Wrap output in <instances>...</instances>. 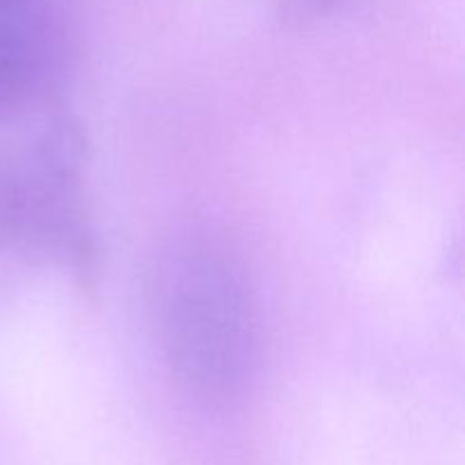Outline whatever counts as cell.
Returning a JSON list of instances; mask_svg holds the SVG:
<instances>
[{
  "label": "cell",
  "instance_id": "2",
  "mask_svg": "<svg viewBox=\"0 0 465 465\" xmlns=\"http://www.w3.org/2000/svg\"><path fill=\"white\" fill-rule=\"evenodd\" d=\"M84 150L77 123L54 118L25 150L0 157V252L94 271L95 243L80 209Z\"/></svg>",
  "mask_w": 465,
  "mask_h": 465
},
{
  "label": "cell",
  "instance_id": "4",
  "mask_svg": "<svg viewBox=\"0 0 465 465\" xmlns=\"http://www.w3.org/2000/svg\"><path fill=\"white\" fill-rule=\"evenodd\" d=\"M354 3L359 0H277V12L289 27H312L352 7Z\"/></svg>",
  "mask_w": 465,
  "mask_h": 465
},
{
  "label": "cell",
  "instance_id": "5",
  "mask_svg": "<svg viewBox=\"0 0 465 465\" xmlns=\"http://www.w3.org/2000/svg\"><path fill=\"white\" fill-rule=\"evenodd\" d=\"M32 0H0V14H12L18 9L30 7Z\"/></svg>",
  "mask_w": 465,
  "mask_h": 465
},
{
  "label": "cell",
  "instance_id": "1",
  "mask_svg": "<svg viewBox=\"0 0 465 465\" xmlns=\"http://www.w3.org/2000/svg\"><path fill=\"white\" fill-rule=\"evenodd\" d=\"M145 300L163 363L186 395L209 407L243 395L262 327L248 266L230 239L198 225L168 234L150 257Z\"/></svg>",
  "mask_w": 465,
  "mask_h": 465
},
{
  "label": "cell",
  "instance_id": "3",
  "mask_svg": "<svg viewBox=\"0 0 465 465\" xmlns=\"http://www.w3.org/2000/svg\"><path fill=\"white\" fill-rule=\"evenodd\" d=\"M62 30L30 7L0 14V125L44 103L66 68Z\"/></svg>",
  "mask_w": 465,
  "mask_h": 465
}]
</instances>
